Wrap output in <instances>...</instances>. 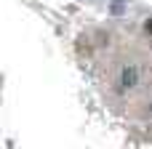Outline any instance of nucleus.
<instances>
[{
    "label": "nucleus",
    "instance_id": "obj_1",
    "mask_svg": "<svg viewBox=\"0 0 152 149\" xmlns=\"http://www.w3.org/2000/svg\"><path fill=\"white\" fill-rule=\"evenodd\" d=\"M120 75H123V77H120L123 85H136V83H139V69H136V67H126Z\"/></svg>",
    "mask_w": 152,
    "mask_h": 149
},
{
    "label": "nucleus",
    "instance_id": "obj_2",
    "mask_svg": "<svg viewBox=\"0 0 152 149\" xmlns=\"http://www.w3.org/2000/svg\"><path fill=\"white\" fill-rule=\"evenodd\" d=\"M144 32H147V35H152V19H150V21H144Z\"/></svg>",
    "mask_w": 152,
    "mask_h": 149
}]
</instances>
